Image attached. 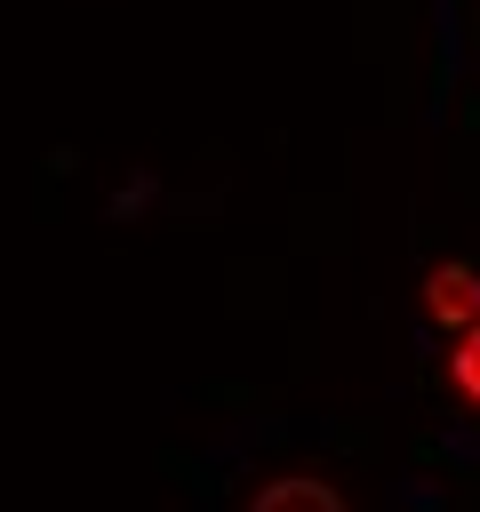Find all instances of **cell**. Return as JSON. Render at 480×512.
Masks as SVG:
<instances>
[{
    "label": "cell",
    "mask_w": 480,
    "mask_h": 512,
    "mask_svg": "<svg viewBox=\"0 0 480 512\" xmlns=\"http://www.w3.org/2000/svg\"><path fill=\"white\" fill-rule=\"evenodd\" d=\"M448 384L464 392V408H480V320L456 336V352H448Z\"/></svg>",
    "instance_id": "3957f363"
},
{
    "label": "cell",
    "mask_w": 480,
    "mask_h": 512,
    "mask_svg": "<svg viewBox=\"0 0 480 512\" xmlns=\"http://www.w3.org/2000/svg\"><path fill=\"white\" fill-rule=\"evenodd\" d=\"M424 312H432L440 336H464L480 320V272L472 264H432L424 272Z\"/></svg>",
    "instance_id": "6da1fadb"
},
{
    "label": "cell",
    "mask_w": 480,
    "mask_h": 512,
    "mask_svg": "<svg viewBox=\"0 0 480 512\" xmlns=\"http://www.w3.org/2000/svg\"><path fill=\"white\" fill-rule=\"evenodd\" d=\"M248 512H352L328 480H312V472H288V480H272V488H256V504Z\"/></svg>",
    "instance_id": "7a4b0ae2"
}]
</instances>
